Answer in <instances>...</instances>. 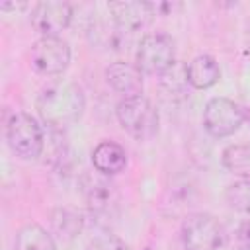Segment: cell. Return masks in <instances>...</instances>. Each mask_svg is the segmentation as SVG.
Segmentation results:
<instances>
[{
	"label": "cell",
	"instance_id": "cell-1",
	"mask_svg": "<svg viewBox=\"0 0 250 250\" xmlns=\"http://www.w3.org/2000/svg\"><path fill=\"white\" fill-rule=\"evenodd\" d=\"M39 117L53 129H66L76 123L86 107L82 90L72 82H57L47 86L35 102Z\"/></svg>",
	"mask_w": 250,
	"mask_h": 250
},
{
	"label": "cell",
	"instance_id": "cell-2",
	"mask_svg": "<svg viewBox=\"0 0 250 250\" xmlns=\"http://www.w3.org/2000/svg\"><path fill=\"white\" fill-rule=\"evenodd\" d=\"M119 125L137 141H148L158 133V111L145 96H127L117 107Z\"/></svg>",
	"mask_w": 250,
	"mask_h": 250
},
{
	"label": "cell",
	"instance_id": "cell-3",
	"mask_svg": "<svg viewBox=\"0 0 250 250\" xmlns=\"http://www.w3.org/2000/svg\"><path fill=\"white\" fill-rule=\"evenodd\" d=\"M6 139L10 148L25 160L41 156L45 146V137L39 123L25 111H16L10 115L6 125Z\"/></svg>",
	"mask_w": 250,
	"mask_h": 250
},
{
	"label": "cell",
	"instance_id": "cell-4",
	"mask_svg": "<svg viewBox=\"0 0 250 250\" xmlns=\"http://www.w3.org/2000/svg\"><path fill=\"white\" fill-rule=\"evenodd\" d=\"M182 244L186 250H221L225 230L209 213H191L182 223Z\"/></svg>",
	"mask_w": 250,
	"mask_h": 250
},
{
	"label": "cell",
	"instance_id": "cell-5",
	"mask_svg": "<svg viewBox=\"0 0 250 250\" xmlns=\"http://www.w3.org/2000/svg\"><path fill=\"white\" fill-rule=\"evenodd\" d=\"M176 47L166 33H146L137 47V66L143 74H164L176 61Z\"/></svg>",
	"mask_w": 250,
	"mask_h": 250
},
{
	"label": "cell",
	"instance_id": "cell-6",
	"mask_svg": "<svg viewBox=\"0 0 250 250\" xmlns=\"http://www.w3.org/2000/svg\"><path fill=\"white\" fill-rule=\"evenodd\" d=\"M29 62L41 76L62 74L70 62V47L61 37H39L31 45Z\"/></svg>",
	"mask_w": 250,
	"mask_h": 250
},
{
	"label": "cell",
	"instance_id": "cell-7",
	"mask_svg": "<svg viewBox=\"0 0 250 250\" xmlns=\"http://www.w3.org/2000/svg\"><path fill=\"white\" fill-rule=\"evenodd\" d=\"M244 121V111L229 98H211L203 109V127L211 137L223 139L238 131Z\"/></svg>",
	"mask_w": 250,
	"mask_h": 250
},
{
	"label": "cell",
	"instance_id": "cell-8",
	"mask_svg": "<svg viewBox=\"0 0 250 250\" xmlns=\"http://www.w3.org/2000/svg\"><path fill=\"white\" fill-rule=\"evenodd\" d=\"M80 189L88 209L94 215H113L119 203L117 188L104 174H84L80 180Z\"/></svg>",
	"mask_w": 250,
	"mask_h": 250
},
{
	"label": "cell",
	"instance_id": "cell-9",
	"mask_svg": "<svg viewBox=\"0 0 250 250\" xmlns=\"http://www.w3.org/2000/svg\"><path fill=\"white\" fill-rule=\"evenodd\" d=\"M72 6L68 2H39L31 12V25L41 37H59L70 25Z\"/></svg>",
	"mask_w": 250,
	"mask_h": 250
},
{
	"label": "cell",
	"instance_id": "cell-10",
	"mask_svg": "<svg viewBox=\"0 0 250 250\" xmlns=\"http://www.w3.org/2000/svg\"><path fill=\"white\" fill-rule=\"evenodd\" d=\"M107 10L111 14L113 23L123 31H139L146 27L154 16V6L150 2H139V0L109 2Z\"/></svg>",
	"mask_w": 250,
	"mask_h": 250
},
{
	"label": "cell",
	"instance_id": "cell-11",
	"mask_svg": "<svg viewBox=\"0 0 250 250\" xmlns=\"http://www.w3.org/2000/svg\"><path fill=\"white\" fill-rule=\"evenodd\" d=\"M105 76H107V82L111 84V88L115 92L123 94L125 98L139 96L143 90V72L139 70L137 64L123 62V61L111 62L105 68Z\"/></svg>",
	"mask_w": 250,
	"mask_h": 250
},
{
	"label": "cell",
	"instance_id": "cell-12",
	"mask_svg": "<svg viewBox=\"0 0 250 250\" xmlns=\"http://www.w3.org/2000/svg\"><path fill=\"white\" fill-rule=\"evenodd\" d=\"M92 164L96 172L104 176H115L127 166V152L113 141H102L92 152Z\"/></svg>",
	"mask_w": 250,
	"mask_h": 250
},
{
	"label": "cell",
	"instance_id": "cell-13",
	"mask_svg": "<svg viewBox=\"0 0 250 250\" xmlns=\"http://www.w3.org/2000/svg\"><path fill=\"white\" fill-rule=\"evenodd\" d=\"M186 74H188L189 86L197 90H205L219 82L221 68H219V62L211 55H199L191 62L186 64Z\"/></svg>",
	"mask_w": 250,
	"mask_h": 250
},
{
	"label": "cell",
	"instance_id": "cell-14",
	"mask_svg": "<svg viewBox=\"0 0 250 250\" xmlns=\"http://www.w3.org/2000/svg\"><path fill=\"white\" fill-rule=\"evenodd\" d=\"M16 250H57V246H55L51 234L43 227L29 223L18 230Z\"/></svg>",
	"mask_w": 250,
	"mask_h": 250
},
{
	"label": "cell",
	"instance_id": "cell-15",
	"mask_svg": "<svg viewBox=\"0 0 250 250\" xmlns=\"http://www.w3.org/2000/svg\"><path fill=\"white\" fill-rule=\"evenodd\" d=\"M223 166L244 180H250V143H236L223 150Z\"/></svg>",
	"mask_w": 250,
	"mask_h": 250
},
{
	"label": "cell",
	"instance_id": "cell-16",
	"mask_svg": "<svg viewBox=\"0 0 250 250\" xmlns=\"http://www.w3.org/2000/svg\"><path fill=\"white\" fill-rule=\"evenodd\" d=\"M53 229L61 238L68 240V238H72L80 232L82 217L78 213L70 211V209H57L53 213Z\"/></svg>",
	"mask_w": 250,
	"mask_h": 250
},
{
	"label": "cell",
	"instance_id": "cell-17",
	"mask_svg": "<svg viewBox=\"0 0 250 250\" xmlns=\"http://www.w3.org/2000/svg\"><path fill=\"white\" fill-rule=\"evenodd\" d=\"M225 199L229 203L230 209L250 215V180H238L232 182L227 189H225Z\"/></svg>",
	"mask_w": 250,
	"mask_h": 250
},
{
	"label": "cell",
	"instance_id": "cell-18",
	"mask_svg": "<svg viewBox=\"0 0 250 250\" xmlns=\"http://www.w3.org/2000/svg\"><path fill=\"white\" fill-rule=\"evenodd\" d=\"M182 68V64L180 66H176V62L162 74V86L166 88V92L172 96V94H182L184 92V88L189 84L188 82V74H186V70L178 76V70Z\"/></svg>",
	"mask_w": 250,
	"mask_h": 250
},
{
	"label": "cell",
	"instance_id": "cell-19",
	"mask_svg": "<svg viewBox=\"0 0 250 250\" xmlns=\"http://www.w3.org/2000/svg\"><path fill=\"white\" fill-rule=\"evenodd\" d=\"M86 250H129V246H127L121 238L104 232V234L94 236V238L88 242Z\"/></svg>",
	"mask_w": 250,
	"mask_h": 250
},
{
	"label": "cell",
	"instance_id": "cell-20",
	"mask_svg": "<svg viewBox=\"0 0 250 250\" xmlns=\"http://www.w3.org/2000/svg\"><path fill=\"white\" fill-rule=\"evenodd\" d=\"M230 244L234 250H250V219H244L234 227Z\"/></svg>",
	"mask_w": 250,
	"mask_h": 250
},
{
	"label": "cell",
	"instance_id": "cell-21",
	"mask_svg": "<svg viewBox=\"0 0 250 250\" xmlns=\"http://www.w3.org/2000/svg\"><path fill=\"white\" fill-rule=\"evenodd\" d=\"M16 8H25V4L18 6V4H0V10H16Z\"/></svg>",
	"mask_w": 250,
	"mask_h": 250
}]
</instances>
